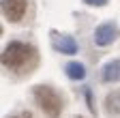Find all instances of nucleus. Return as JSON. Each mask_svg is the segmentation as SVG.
<instances>
[{
    "instance_id": "nucleus-1",
    "label": "nucleus",
    "mask_w": 120,
    "mask_h": 118,
    "mask_svg": "<svg viewBox=\"0 0 120 118\" xmlns=\"http://www.w3.org/2000/svg\"><path fill=\"white\" fill-rule=\"evenodd\" d=\"M34 99L39 103V107L47 114L49 118H58L62 112V99L58 97V92L49 86H37L34 88Z\"/></svg>"
},
{
    "instance_id": "nucleus-5",
    "label": "nucleus",
    "mask_w": 120,
    "mask_h": 118,
    "mask_svg": "<svg viewBox=\"0 0 120 118\" xmlns=\"http://www.w3.org/2000/svg\"><path fill=\"white\" fill-rule=\"evenodd\" d=\"M101 77L103 82H107V84H114L120 80V60H112L103 67V73H101Z\"/></svg>"
},
{
    "instance_id": "nucleus-8",
    "label": "nucleus",
    "mask_w": 120,
    "mask_h": 118,
    "mask_svg": "<svg viewBox=\"0 0 120 118\" xmlns=\"http://www.w3.org/2000/svg\"><path fill=\"white\" fill-rule=\"evenodd\" d=\"M105 105H107L109 114H120V92H112L105 99Z\"/></svg>"
},
{
    "instance_id": "nucleus-6",
    "label": "nucleus",
    "mask_w": 120,
    "mask_h": 118,
    "mask_svg": "<svg viewBox=\"0 0 120 118\" xmlns=\"http://www.w3.org/2000/svg\"><path fill=\"white\" fill-rule=\"evenodd\" d=\"M56 47L60 49V54L71 56V54L77 52V43H75V39H73V37H60V39L56 41Z\"/></svg>"
},
{
    "instance_id": "nucleus-9",
    "label": "nucleus",
    "mask_w": 120,
    "mask_h": 118,
    "mask_svg": "<svg viewBox=\"0 0 120 118\" xmlns=\"http://www.w3.org/2000/svg\"><path fill=\"white\" fill-rule=\"evenodd\" d=\"M86 4H92V7H103V4H107V0H84Z\"/></svg>"
},
{
    "instance_id": "nucleus-4",
    "label": "nucleus",
    "mask_w": 120,
    "mask_h": 118,
    "mask_svg": "<svg viewBox=\"0 0 120 118\" xmlns=\"http://www.w3.org/2000/svg\"><path fill=\"white\" fill-rule=\"evenodd\" d=\"M114 39H116V24H101L94 30V43L101 47L109 45Z\"/></svg>"
},
{
    "instance_id": "nucleus-3",
    "label": "nucleus",
    "mask_w": 120,
    "mask_h": 118,
    "mask_svg": "<svg viewBox=\"0 0 120 118\" xmlns=\"http://www.w3.org/2000/svg\"><path fill=\"white\" fill-rule=\"evenodd\" d=\"M28 0H2V13L9 22H19L26 13Z\"/></svg>"
},
{
    "instance_id": "nucleus-2",
    "label": "nucleus",
    "mask_w": 120,
    "mask_h": 118,
    "mask_svg": "<svg viewBox=\"0 0 120 118\" xmlns=\"http://www.w3.org/2000/svg\"><path fill=\"white\" fill-rule=\"evenodd\" d=\"M30 54H32V47L30 45H26L22 41H11L2 52V65L9 67V69H19V67L26 65Z\"/></svg>"
},
{
    "instance_id": "nucleus-10",
    "label": "nucleus",
    "mask_w": 120,
    "mask_h": 118,
    "mask_svg": "<svg viewBox=\"0 0 120 118\" xmlns=\"http://www.w3.org/2000/svg\"><path fill=\"white\" fill-rule=\"evenodd\" d=\"M77 118H82V116H77Z\"/></svg>"
},
{
    "instance_id": "nucleus-7",
    "label": "nucleus",
    "mask_w": 120,
    "mask_h": 118,
    "mask_svg": "<svg viewBox=\"0 0 120 118\" xmlns=\"http://www.w3.org/2000/svg\"><path fill=\"white\" fill-rule=\"evenodd\" d=\"M64 71H67V75H69L71 80H84V77H86V69H84L82 62H69V65L64 67Z\"/></svg>"
}]
</instances>
